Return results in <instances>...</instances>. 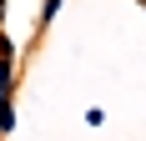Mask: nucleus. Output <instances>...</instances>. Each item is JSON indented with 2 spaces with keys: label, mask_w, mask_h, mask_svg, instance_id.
Returning <instances> with one entry per match:
<instances>
[{
  "label": "nucleus",
  "mask_w": 146,
  "mask_h": 141,
  "mask_svg": "<svg viewBox=\"0 0 146 141\" xmlns=\"http://www.w3.org/2000/svg\"><path fill=\"white\" fill-rule=\"evenodd\" d=\"M10 96V41H0V101Z\"/></svg>",
  "instance_id": "1"
},
{
  "label": "nucleus",
  "mask_w": 146,
  "mask_h": 141,
  "mask_svg": "<svg viewBox=\"0 0 146 141\" xmlns=\"http://www.w3.org/2000/svg\"><path fill=\"white\" fill-rule=\"evenodd\" d=\"M5 131H15V111H10V101H0V136Z\"/></svg>",
  "instance_id": "2"
},
{
  "label": "nucleus",
  "mask_w": 146,
  "mask_h": 141,
  "mask_svg": "<svg viewBox=\"0 0 146 141\" xmlns=\"http://www.w3.org/2000/svg\"><path fill=\"white\" fill-rule=\"evenodd\" d=\"M0 25H5V0H0Z\"/></svg>",
  "instance_id": "3"
}]
</instances>
